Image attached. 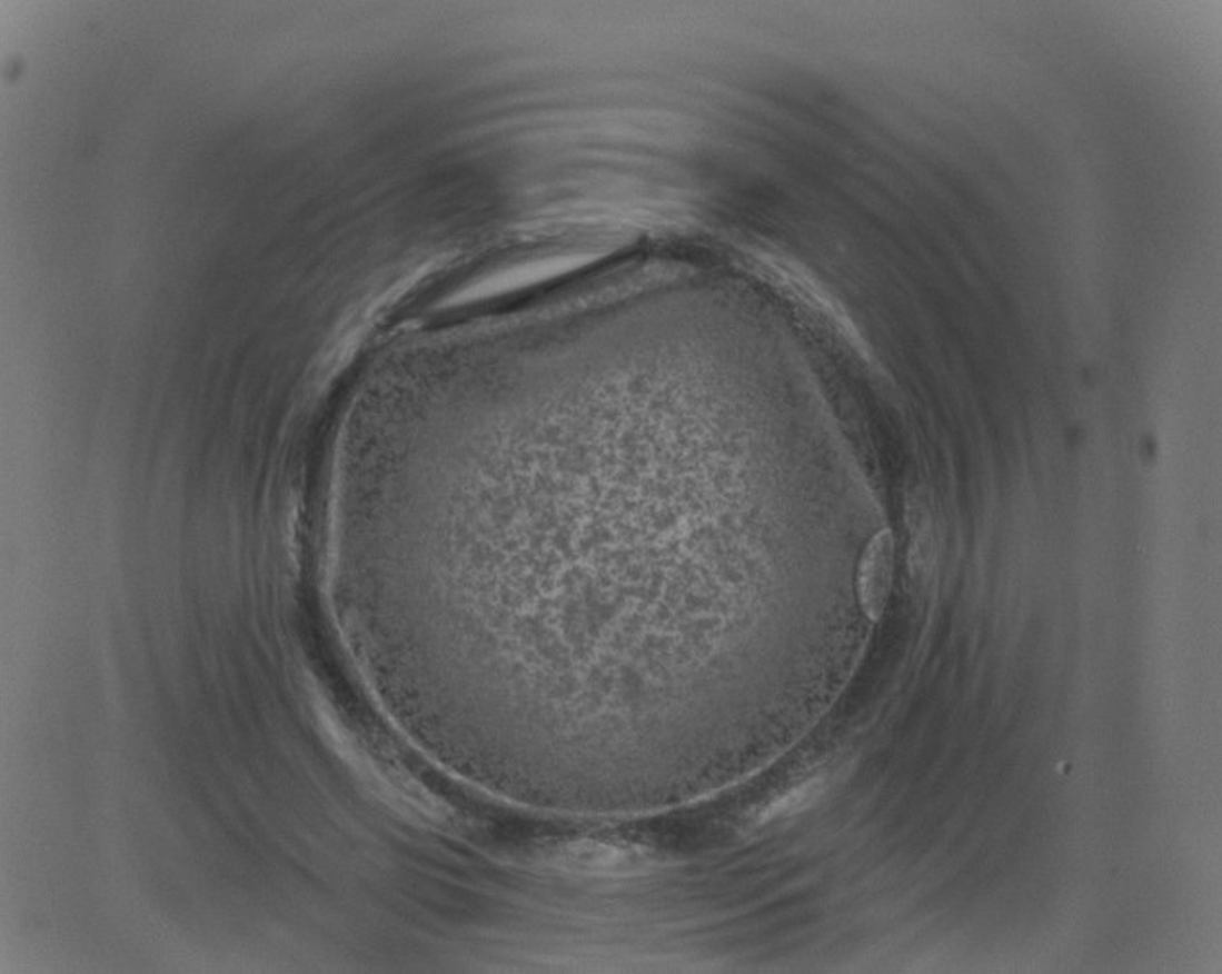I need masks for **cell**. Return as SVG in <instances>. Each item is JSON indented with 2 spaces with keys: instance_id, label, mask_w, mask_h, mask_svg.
Segmentation results:
<instances>
[{
  "instance_id": "1",
  "label": "cell",
  "mask_w": 1222,
  "mask_h": 974,
  "mask_svg": "<svg viewBox=\"0 0 1222 974\" xmlns=\"http://www.w3.org/2000/svg\"><path fill=\"white\" fill-rule=\"evenodd\" d=\"M890 575H892V541L886 534L874 539L868 547L861 568V596L868 617L878 619L886 596H888Z\"/></svg>"
},
{
  "instance_id": "2",
  "label": "cell",
  "mask_w": 1222,
  "mask_h": 974,
  "mask_svg": "<svg viewBox=\"0 0 1222 974\" xmlns=\"http://www.w3.org/2000/svg\"><path fill=\"white\" fill-rule=\"evenodd\" d=\"M823 779H808V782L799 785L797 789L789 791L784 797L776 798L768 808H764L761 812V818L758 822H768V819L776 818V816H784V814H793V812L801 811L816 797L823 793Z\"/></svg>"
}]
</instances>
